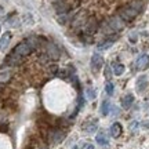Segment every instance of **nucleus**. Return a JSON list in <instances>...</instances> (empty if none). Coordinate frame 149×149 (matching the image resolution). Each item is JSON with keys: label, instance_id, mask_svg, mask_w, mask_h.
<instances>
[{"label": "nucleus", "instance_id": "12", "mask_svg": "<svg viewBox=\"0 0 149 149\" xmlns=\"http://www.w3.org/2000/svg\"><path fill=\"white\" fill-rule=\"evenodd\" d=\"M122 131H123V128L120 123H113L111 126V130H109V133H111V135L113 138H119L122 135Z\"/></svg>", "mask_w": 149, "mask_h": 149}, {"label": "nucleus", "instance_id": "9", "mask_svg": "<svg viewBox=\"0 0 149 149\" xmlns=\"http://www.w3.org/2000/svg\"><path fill=\"white\" fill-rule=\"evenodd\" d=\"M102 65H104V58H102L100 54L95 53L91 57V69H93V72L97 73V72L102 68Z\"/></svg>", "mask_w": 149, "mask_h": 149}, {"label": "nucleus", "instance_id": "25", "mask_svg": "<svg viewBox=\"0 0 149 149\" xmlns=\"http://www.w3.org/2000/svg\"><path fill=\"white\" fill-rule=\"evenodd\" d=\"M77 100H79V105H77V108L80 109V108L84 105V98H83V95H79V98H77Z\"/></svg>", "mask_w": 149, "mask_h": 149}, {"label": "nucleus", "instance_id": "11", "mask_svg": "<svg viewBox=\"0 0 149 149\" xmlns=\"http://www.w3.org/2000/svg\"><path fill=\"white\" fill-rule=\"evenodd\" d=\"M146 86H148V77L142 74V76H139L138 79H137V83H135V90L137 93H144V90L146 88Z\"/></svg>", "mask_w": 149, "mask_h": 149}, {"label": "nucleus", "instance_id": "8", "mask_svg": "<svg viewBox=\"0 0 149 149\" xmlns=\"http://www.w3.org/2000/svg\"><path fill=\"white\" fill-rule=\"evenodd\" d=\"M117 39H119V36H117L116 33H115V35H109V36L107 37V39H105V40H104V42H101V43H98V46H97V48H98V50H108V48L111 47L112 44H113V43L116 42Z\"/></svg>", "mask_w": 149, "mask_h": 149}, {"label": "nucleus", "instance_id": "28", "mask_svg": "<svg viewBox=\"0 0 149 149\" xmlns=\"http://www.w3.org/2000/svg\"><path fill=\"white\" fill-rule=\"evenodd\" d=\"M50 1H51L53 4H55V3H58V1H62V0H50Z\"/></svg>", "mask_w": 149, "mask_h": 149}, {"label": "nucleus", "instance_id": "3", "mask_svg": "<svg viewBox=\"0 0 149 149\" xmlns=\"http://www.w3.org/2000/svg\"><path fill=\"white\" fill-rule=\"evenodd\" d=\"M65 134L66 133H65L64 130H61V128H53V130H50L47 135L48 142L53 145H58L65 138Z\"/></svg>", "mask_w": 149, "mask_h": 149}, {"label": "nucleus", "instance_id": "16", "mask_svg": "<svg viewBox=\"0 0 149 149\" xmlns=\"http://www.w3.org/2000/svg\"><path fill=\"white\" fill-rule=\"evenodd\" d=\"M112 107H111V104H109V101L108 100H104L101 104V113H102V116H108L109 115V112H111Z\"/></svg>", "mask_w": 149, "mask_h": 149}, {"label": "nucleus", "instance_id": "7", "mask_svg": "<svg viewBox=\"0 0 149 149\" xmlns=\"http://www.w3.org/2000/svg\"><path fill=\"white\" fill-rule=\"evenodd\" d=\"M14 51H15L17 54H19L21 57H26V55H29V54L32 53L33 50L31 48V46L26 43V40H24V42H21L19 44H17L15 46V48H14Z\"/></svg>", "mask_w": 149, "mask_h": 149}, {"label": "nucleus", "instance_id": "2", "mask_svg": "<svg viewBox=\"0 0 149 149\" xmlns=\"http://www.w3.org/2000/svg\"><path fill=\"white\" fill-rule=\"evenodd\" d=\"M138 14H139V13L135 10L131 4L123 6V7H120V8H119V11H117V15L120 17L124 22H131L135 17L138 15Z\"/></svg>", "mask_w": 149, "mask_h": 149}, {"label": "nucleus", "instance_id": "30", "mask_svg": "<svg viewBox=\"0 0 149 149\" xmlns=\"http://www.w3.org/2000/svg\"><path fill=\"white\" fill-rule=\"evenodd\" d=\"M72 149H80V146H73Z\"/></svg>", "mask_w": 149, "mask_h": 149}, {"label": "nucleus", "instance_id": "13", "mask_svg": "<svg viewBox=\"0 0 149 149\" xmlns=\"http://www.w3.org/2000/svg\"><path fill=\"white\" fill-rule=\"evenodd\" d=\"M10 42H11V32H6L3 36L0 37V50L4 51L6 48L8 47Z\"/></svg>", "mask_w": 149, "mask_h": 149}, {"label": "nucleus", "instance_id": "15", "mask_svg": "<svg viewBox=\"0 0 149 149\" xmlns=\"http://www.w3.org/2000/svg\"><path fill=\"white\" fill-rule=\"evenodd\" d=\"M95 141L98 145H102V146H107L108 144H109V139H108V137L105 135V133H98L95 137Z\"/></svg>", "mask_w": 149, "mask_h": 149}, {"label": "nucleus", "instance_id": "23", "mask_svg": "<svg viewBox=\"0 0 149 149\" xmlns=\"http://www.w3.org/2000/svg\"><path fill=\"white\" fill-rule=\"evenodd\" d=\"M105 77H107L108 80L112 77V68L111 66H107V68H105Z\"/></svg>", "mask_w": 149, "mask_h": 149}, {"label": "nucleus", "instance_id": "17", "mask_svg": "<svg viewBox=\"0 0 149 149\" xmlns=\"http://www.w3.org/2000/svg\"><path fill=\"white\" fill-rule=\"evenodd\" d=\"M112 69H113V73L116 74V76H120V74L124 73V65L123 64H119V62H115V64L112 65Z\"/></svg>", "mask_w": 149, "mask_h": 149}, {"label": "nucleus", "instance_id": "31", "mask_svg": "<svg viewBox=\"0 0 149 149\" xmlns=\"http://www.w3.org/2000/svg\"><path fill=\"white\" fill-rule=\"evenodd\" d=\"M1 13H3V8H1V7H0V14H1Z\"/></svg>", "mask_w": 149, "mask_h": 149}, {"label": "nucleus", "instance_id": "5", "mask_svg": "<svg viewBox=\"0 0 149 149\" xmlns=\"http://www.w3.org/2000/svg\"><path fill=\"white\" fill-rule=\"evenodd\" d=\"M44 51H46V54H47L51 59H58L59 57H61V51H59V48L51 42H47V44L44 46Z\"/></svg>", "mask_w": 149, "mask_h": 149}, {"label": "nucleus", "instance_id": "20", "mask_svg": "<svg viewBox=\"0 0 149 149\" xmlns=\"http://www.w3.org/2000/svg\"><path fill=\"white\" fill-rule=\"evenodd\" d=\"M130 4L133 6L138 13H142V10H144V1H142V0H133Z\"/></svg>", "mask_w": 149, "mask_h": 149}, {"label": "nucleus", "instance_id": "4", "mask_svg": "<svg viewBox=\"0 0 149 149\" xmlns=\"http://www.w3.org/2000/svg\"><path fill=\"white\" fill-rule=\"evenodd\" d=\"M98 28H100V24L97 21V18L95 17H90V18H87V21L84 24V33L91 36L98 31Z\"/></svg>", "mask_w": 149, "mask_h": 149}, {"label": "nucleus", "instance_id": "6", "mask_svg": "<svg viewBox=\"0 0 149 149\" xmlns=\"http://www.w3.org/2000/svg\"><path fill=\"white\" fill-rule=\"evenodd\" d=\"M24 61V57H21L19 54H17L14 50L11 51L8 55H7V58L4 59L6 65H8V66H17V65H19Z\"/></svg>", "mask_w": 149, "mask_h": 149}, {"label": "nucleus", "instance_id": "26", "mask_svg": "<svg viewBox=\"0 0 149 149\" xmlns=\"http://www.w3.org/2000/svg\"><path fill=\"white\" fill-rule=\"evenodd\" d=\"M130 42L131 43L137 42V33H131V35H130Z\"/></svg>", "mask_w": 149, "mask_h": 149}, {"label": "nucleus", "instance_id": "1", "mask_svg": "<svg viewBox=\"0 0 149 149\" xmlns=\"http://www.w3.org/2000/svg\"><path fill=\"white\" fill-rule=\"evenodd\" d=\"M123 26H124V21L119 15H116V17L108 18L107 21L101 25V29L104 33H113V32L122 31Z\"/></svg>", "mask_w": 149, "mask_h": 149}, {"label": "nucleus", "instance_id": "10", "mask_svg": "<svg viewBox=\"0 0 149 149\" xmlns=\"http://www.w3.org/2000/svg\"><path fill=\"white\" fill-rule=\"evenodd\" d=\"M135 68L138 70H145L149 68V55L148 54H142L141 57H138L137 62H135Z\"/></svg>", "mask_w": 149, "mask_h": 149}, {"label": "nucleus", "instance_id": "24", "mask_svg": "<svg viewBox=\"0 0 149 149\" xmlns=\"http://www.w3.org/2000/svg\"><path fill=\"white\" fill-rule=\"evenodd\" d=\"M138 122H133V123H130V126H128V128L131 130V131H135L137 130V127H138Z\"/></svg>", "mask_w": 149, "mask_h": 149}, {"label": "nucleus", "instance_id": "29", "mask_svg": "<svg viewBox=\"0 0 149 149\" xmlns=\"http://www.w3.org/2000/svg\"><path fill=\"white\" fill-rule=\"evenodd\" d=\"M86 148L87 149H94V146H93V145H86Z\"/></svg>", "mask_w": 149, "mask_h": 149}, {"label": "nucleus", "instance_id": "27", "mask_svg": "<svg viewBox=\"0 0 149 149\" xmlns=\"http://www.w3.org/2000/svg\"><path fill=\"white\" fill-rule=\"evenodd\" d=\"M141 126H142L144 128H149V122H144L142 124H141Z\"/></svg>", "mask_w": 149, "mask_h": 149}, {"label": "nucleus", "instance_id": "19", "mask_svg": "<svg viewBox=\"0 0 149 149\" xmlns=\"http://www.w3.org/2000/svg\"><path fill=\"white\" fill-rule=\"evenodd\" d=\"M84 131L87 134H93L97 131V123L95 122H91V123H87L84 124Z\"/></svg>", "mask_w": 149, "mask_h": 149}, {"label": "nucleus", "instance_id": "18", "mask_svg": "<svg viewBox=\"0 0 149 149\" xmlns=\"http://www.w3.org/2000/svg\"><path fill=\"white\" fill-rule=\"evenodd\" d=\"M11 77V70H1L0 72V84H4V83H7L8 80H10Z\"/></svg>", "mask_w": 149, "mask_h": 149}, {"label": "nucleus", "instance_id": "22", "mask_svg": "<svg viewBox=\"0 0 149 149\" xmlns=\"http://www.w3.org/2000/svg\"><path fill=\"white\" fill-rule=\"evenodd\" d=\"M105 91H107L108 95H112L113 94V91H115V86H113V83H107V86H105Z\"/></svg>", "mask_w": 149, "mask_h": 149}, {"label": "nucleus", "instance_id": "21", "mask_svg": "<svg viewBox=\"0 0 149 149\" xmlns=\"http://www.w3.org/2000/svg\"><path fill=\"white\" fill-rule=\"evenodd\" d=\"M86 95H87V98H88L90 101H93V100L95 98L97 93H95V90H94V88H91V87H87V88H86Z\"/></svg>", "mask_w": 149, "mask_h": 149}, {"label": "nucleus", "instance_id": "14", "mask_svg": "<svg viewBox=\"0 0 149 149\" xmlns=\"http://www.w3.org/2000/svg\"><path fill=\"white\" fill-rule=\"evenodd\" d=\"M134 104V95L133 94H127L122 98V107L124 109H130V107Z\"/></svg>", "mask_w": 149, "mask_h": 149}]
</instances>
